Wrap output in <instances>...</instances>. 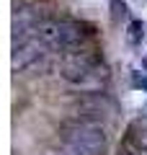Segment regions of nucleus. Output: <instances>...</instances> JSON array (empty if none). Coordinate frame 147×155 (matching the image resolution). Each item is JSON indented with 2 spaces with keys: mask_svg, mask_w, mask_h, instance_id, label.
Segmentation results:
<instances>
[{
  "mask_svg": "<svg viewBox=\"0 0 147 155\" xmlns=\"http://www.w3.org/2000/svg\"><path fill=\"white\" fill-rule=\"evenodd\" d=\"M98 60L90 57L88 52H67L65 62H62V75L70 80V83H85L88 78L93 75Z\"/></svg>",
  "mask_w": 147,
  "mask_h": 155,
  "instance_id": "obj_1",
  "label": "nucleus"
},
{
  "mask_svg": "<svg viewBox=\"0 0 147 155\" xmlns=\"http://www.w3.org/2000/svg\"><path fill=\"white\" fill-rule=\"evenodd\" d=\"M142 36H145V23L142 21H132L129 23V39L134 41V44H139Z\"/></svg>",
  "mask_w": 147,
  "mask_h": 155,
  "instance_id": "obj_3",
  "label": "nucleus"
},
{
  "mask_svg": "<svg viewBox=\"0 0 147 155\" xmlns=\"http://www.w3.org/2000/svg\"><path fill=\"white\" fill-rule=\"evenodd\" d=\"M109 5H111V18L114 21H121L126 16V3L124 0H109Z\"/></svg>",
  "mask_w": 147,
  "mask_h": 155,
  "instance_id": "obj_2",
  "label": "nucleus"
}]
</instances>
